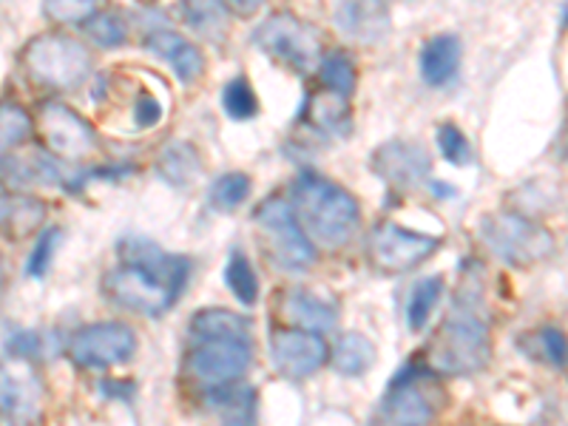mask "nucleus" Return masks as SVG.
I'll return each mask as SVG.
<instances>
[{"instance_id":"obj_37","label":"nucleus","mask_w":568,"mask_h":426,"mask_svg":"<svg viewBox=\"0 0 568 426\" xmlns=\"http://www.w3.org/2000/svg\"><path fill=\"white\" fill-rule=\"evenodd\" d=\"M131 116H134L136 129H151V125L160 123L162 103L151 94V91H140V98L134 100V111H131Z\"/></svg>"},{"instance_id":"obj_29","label":"nucleus","mask_w":568,"mask_h":426,"mask_svg":"<svg viewBox=\"0 0 568 426\" xmlns=\"http://www.w3.org/2000/svg\"><path fill=\"white\" fill-rule=\"evenodd\" d=\"M185 18L187 23L196 29L205 38L216 40L227 32V7L225 3H211V0H202V3H185Z\"/></svg>"},{"instance_id":"obj_17","label":"nucleus","mask_w":568,"mask_h":426,"mask_svg":"<svg viewBox=\"0 0 568 426\" xmlns=\"http://www.w3.org/2000/svg\"><path fill=\"white\" fill-rule=\"evenodd\" d=\"M145 45L176 71L182 83H194L205 71V54L200 52V45H194L185 34L174 32V29H154L145 38Z\"/></svg>"},{"instance_id":"obj_35","label":"nucleus","mask_w":568,"mask_h":426,"mask_svg":"<svg viewBox=\"0 0 568 426\" xmlns=\"http://www.w3.org/2000/svg\"><path fill=\"white\" fill-rule=\"evenodd\" d=\"M58 245H60V227H45V231L38 236V242H34V251L27 262L29 276L43 278L45 273H49L54 253H58Z\"/></svg>"},{"instance_id":"obj_7","label":"nucleus","mask_w":568,"mask_h":426,"mask_svg":"<svg viewBox=\"0 0 568 426\" xmlns=\"http://www.w3.org/2000/svg\"><path fill=\"white\" fill-rule=\"evenodd\" d=\"M253 222L258 227V240L276 265L287 267V271H307L316 262L313 242L307 240L296 213L282 196H267L253 213Z\"/></svg>"},{"instance_id":"obj_1","label":"nucleus","mask_w":568,"mask_h":426,"mask_svg":"<svg viewBox=\"0 0 568 426\" xmlns=\"http://www.w3.org/2000/svg\"><path fill=\"white\" fill-rule=\"evenodd\" d=\"M191 276L185 256L165 253L142 236H125L120 242V265L103 278L105 296L140 316H162L174 307Z\"/></svg>"},{"instance_id":"obj_3","label":"nucleus","mask_w":568,"mask_h":426,"mask_svg":"<svg viewBox=\"0 0 568 426\" xmlns=\"http://www.w3.org/2000/svg\"><path fill=\"white\" fill-rule=\"evenodd\" d=\"M466 291V287H464ZM491 347L486 322L475 313V298L458 296L453 316L446 318L424 349V364L438 375H471L489 367Z\"/></svg>"},{"instance_id":"obj_11","label":"nucleus","mask_w":568,"mask_h":426,"mask_svg":"<svg viewBox=\"0 0 568 426\" xmlns=\"http://www.w3.org/2000/svg\"><path fill=\"white\" fill-rule=\"evenodd\" d=\"M440 247L438 236H429V233H413L407 227H400L398 222H378V225L369 231V262H373L375 271L382 273H407L413 267H418L420 262L433 256Z\"/></svg>"},{"instance_id":"obj_28","label":"nucleus","mask_w":568,"mask_h":426,"mask_svg":"<svg viewBox=\"0 0 568 426\" xmlns=\"http://www.w3.org/2000/svg\"><path fill=\"white\" fill-rule=\"evenodd\" d=\"M524 342H531L524 344V347L529 349V355L537 358V362H546L551 367H562L568 362V342L560 329L540 327L535 333H529V336H524Z\"/></svg>"},{"instance_id":"obj_13","label":"nucleus","mask_w":568,"mask_h":426,"mask_svg":"<svg viewBox=\"0 0 568 426\" xmlns=\"http://www.w3.org/2000/svg\"><path fill=\"white\" fill-rule=\"evenodd\" d=\"M271 358L276 369L287 378H311L327 364L329 347L318 333L302 327H273L271 333Z\"/></svg>"},{"instance_id":"obj_20","label":"nucleus","mask_w":568,"mask_h":426,"mask_svg":"<svg viewBox=\"0 0 568 426\" xmlns=\"http://www.w3.org/2000/svg\"><path fill=\"white\" fill-rule=\"evenodd\" d=\"M191 336L196 342H253L251 318L225 307H205L191 318Z\"/></svg>"},{"instance_id":"obj_27","label":"nucleus","mask_w":568,"mask_h":426,"mask_svg":"<svg viewBox=\"0 0 568 426\" xmlns=\"http://www.w3.org/2000/svg\"><path fill=\"white\" fill-rule=\"evenodd\" d=\"M440 296H444V278L440 276H426L415 284L407 302L409 329L418 333V329L424 327L426 318H429V313L435 311V304H438Z\"/></svg>"},{"instance_id":"obj_24","label":"nucleus","mask_w":568,"mask_h":426,"mask_svg":"<svg viewBox=\"0 0 568 426\" xmlns=\"http://www.w3.org/2000/svg\"><path fill=\"white\" fill-rule=\"evenodd\" d=\"M225 282H227V287H231L233 296L240 298V302L245 304V307L256 304V298H258V276H256V271H253L251 258H247L242 251H233L231 256H227Z\"/></svg>"},{"instance_id":"obj_16","label":"nucleus","mask_w":568,"mask_h":426,"mask_svg":"<svg viewBox=\"0 0 568 426\" xmlns=\"http://www.w3.org/2000/svg\"><path fill=\"white\" fill-rule=\"evenodd\" d=\"M333 23L353 43L373 45L387 40L393 18H389L387 3H367V0H362V3H342V7H336Z\"/></svg>"},{"instance_id":"obj_32","label":"nucleus","mask_w":568,"mask_h":426,"mask_svg":"<svg viewBox=\"0 0 568 426\" xmlns=\"http://www.w3.org/2000/svg\"><path fill=\"white\" fill-rule=\"evenodd\" d=\"M85 34L103 49H114V45L125 43L129 38V29H125V20L116 12H98L91 20L83 23Z\"/></svg>"},{"instance_id":"obj_5","label":"nucleus","mask_w":568,"mask_h":426,"mask_svg":"<svg viewBox=\"0 0 568 426\" xmlns=\"http://www.w3.org/2000/svg\"><path fill=\"white\" fill-rule=\"evenodd\" d=\"M480 242L491 256L511 267H529L555 251L551 233L517 211H497L480 220Z\"/></svg>"},{"instance_id":"obj_8","label":"nucleus","mask_w":568,"mask_h":426,"mask_svg":"<svg viewBox=\"0 0 568 426\" xmlns=\"http://www.w3.org/2000/svg\"><path fill=\"white\" fill-rule=\"evenodd\" d=\"M34 131L54 160L85 162L100 151L98 131L91 129L89 120L58 100L40 105Z\"/></svg>"},{"instance_id":"obj_30","label":"nucleus","mask_w":568,"mask_h":426,"mask_svg":"<svg viewBox=\"0 0 568 426\" xmlns=\"http://www.w3.org/2000/svg\"><path fill=\"white\" fill-rule=\"evenodd\" d=\"M34 131L32 114L20 103L7 100L0 109V136H3V151L18 149L20 142H27L29 134Z\"/></svg>"},{"instance_id":"obj_25","label":"nucleus","mask_w":568,"mask_h":426,"mask_svg":"<svg viewBox=\"0 0 568 426\" xmlns=\"http://www.w3.org/2000/svg\"><path fill=\"white\" fill-rule=\"evenodd\" d=\"M251 191H253L251 176L242 174V171H227V174H222L220 180L211 185V191H207V202H211L216 211H225V213L236 211V207L251 196Z\"/></svg>"},{"instance_id":"obj_21","label":"nucleus","mask_w":568,"mask_h":426,"mask_svg":"<svg viewBox=\"0 0 568 426\" xmlns=\"http://www.w3.org/2000/svg\"><path fill=\"white\" fill-rule=\"evenodd\" d=\"M375 358H378V353H375L373 338L355 333V329L338 336L333 344V353H329V362L342 375H364L373 367Z\"/></svg>"},{"instance_id":"obj_9","label":"nucleus","mask_w":568,"mask_h":426,"mask_svg":"<svg viewBox=\"0 0 568 426\" xmlns=\"http://www.w3.org/2000/svg\"><path fill=\"white\" fill-rule=\"evenodd\" d=\"M438 404L440 398L435 393V384L407 364L389 393L384 395L373 426H429L438 413Z\"/></svg>"},{"instance_id":"obj_15","label":"nucleus","mask_w":568,"mask_h":426,"mask_svg":"<svg viewBox=\"0 0 568 426\" xmlns=\"http://www.w3.org/2000/svg\"><path fill=\"white\" fill-rule=\"evenodd\" d=\"M40 378L32 369L9 364L3 369V413L12 426H34V418L43 413V393Z\"/></svg>"},{"instance_id":"obj_18","label":"nucleus","mask_w":568,"mask_h":426,"mask_svg":"<svg viewBox=\"0 0 568 426\" xmlns=\"http://www.w3.org/2000/svg\"><path fill=\"white\" fill-rule=\"evenodd\" d=\"M282 316L291 322V327L302 329H327L336 324L338 307L327 298L316 296V293L304 291V287H293V291L282 293Z\"/></svg>"},{"instance_id":"obj_23","label":"nucleus","mask_w":568,"mask_h":426,"mask_svg":"<svg viewBox=\"0 0 568 426\" xmlns=\"http://www.w3.org/2000/svg\"><path fill=\"white\" fill-rule=\"evenodd\" d=\"M45 220V205L34 196H3V231L9 240H23Z\"/></svg>"},{"instance_id":"obj_10","label":"nucleus","mask_w":568,"mask_h":426,"mask_svg":"<svg viewBox=\"0 0 568 426\" xmlns=\"http://www.w3.org/2000/svg\"><path fill=\"white\" fill-rule=\"evenodd\" d=\"M253 349L245 342H196L185 355V375L202 389H225L247 373Z\"/></svg>"},{"instance_id":"obj_6","label":"nucleus","mask_w":568,"mask_h":426,"mask_svg":"<svg viewBox=\"0 0 568 426\" xmlns=\"http://www.w3.org/2000/svg\"><path fill=\"white\" fill-rule=\"evenodd\" d=\"M253 43L293 69L296 74H311L318 71L324 60L322 34L298 18L296 12H273L262 20V27L253 32Z\"/></svg>"},{"instance_id":"obj_33","label":"nucleus","mask_w":568,"mask_h":426,"mask_svg":"<svg viewBox=\"0 0 568 426\" xmlns=\"http://www.w3.org/2000/svg\"><path fill=\"white\" fill-rule=\"evenodd\" d=\"M311 116H313V123L322 125L324 131H338L344 123H347V116H349L347 100L333 94V91H324V94H318V98L311 103Z\"/></svg>"},{"instance_id":"obj_38","label":"nucleus","mask_w":568,"mask_h":426,"mask_svg":"<svg viewBox=\"0 0 568 426\" xmlns=\"http://www.w3.org/2000/svg\"><path fill=\"white\" fill-rule=\"evenodd\" d=\"M562 23H566V27H568V7L562 9Z\"/></svg>"},{"instance_id":"obj_4","label":"nucleus","mask_w":568,"mask_h":426,"mask_svg":"<svg viewBox=\"0 0 568 426\" xmlns=\"http://www.w3.org/2000/svg\"><path fill=\"white\" fill-rule=\"evenodd\" d=\"M20 63L34 83L52 91L78 89L94 69L89 49L78 38L63 32H43L29 40Z\"/></svg>"},{"instance_id":"obj_36","label":"nucleus","mask_w":568,"mask_h":426,"mask_svg":"<svg viewBox=\"0 0 568 426\" xmlns=\"http://www.w3.org/2000/svg\"><path fill=\"white\" fill-rule=\"evenodd\" d=\"M45 18L58 23V27H83L85 20H91L100 12L91 0L83 3H74V0H65V3H45Z\"/></svg>"},{"instance_id":"obj_39","label":"nucleus","mask_w":568,"mask_h":426,"mask_svg":"<svg viewBox=\"0 0 568 426\" xmlns=\"http://www.w3.org/2000/svg\"><path fill=\"white\" fill-rule=\"evenodd\" d=\"M231 426H240V424H231Z\"/></svg>"},{"instance_id":"obj_2","label":"nucleus","mask_w":568,"mask_h":426,"mask_svg":"<svg viewBox=\"0 0 568 426\" xmlns=\"http://www.w3.org/2000/svg\"><path fill=\"white\" fill-rule=\"evenodd\" d=\"M293 213L307 240L322 251H342L362 225V211L349 191L338 182L304 171L293 182Z\"/></svg>"},{"instance_id":"obj_26","label":"nucleus","mask_w":568,"mask_h":426,"mask_svg":"<svg viewBox=\"0 0 568 426\" xmlns=\"http://www.w3.org/2000/svg\"><path fill=\"white\" fill-rule=\"evenodd\" d=\"M318 78L322 85L338 98L347 100L355 89V65L347 52H327L324 54L322 65H318Z\"/></svg>"},{"instance_id":"obj_14","label":"nucleus","mask_w":568,"mask_h":426,"mask_svg":"<svg viewBox=\"0 0 568 426\" xmlns=\"http://www.w3.org/2000/svg\"><path fill=\"white\" fill-rule=\"evenodd\" d=\"M369 165L395 191H413L420 187L433 171V160L420 145L407 140H389L382 149H375Z\"/></svg>"},{"instance_id":"obj_31","label":"nucleus","mask_w":568,"mask_h":426,"mask_svg":"<svg viewBox=\"0 0 568 426\" xmlns=\"http://www.w3.org/2000/svg\"><path fill=\"white\" fill-rule=\"evenodd\" d=\"M222 109L227 111L231 120H253L258 114V100H256V91L251 89L245 78H233L231 83L222 89Z\"/></svg>"},{"instance_id":"obj_22","label":"nucleus","mask_w":568,"mask_h":426,"mask_svg":"<svg viewBox=\"0 0 568 426\" xmlns=\"http://www.w3.org/2000/svg\"><path fill=\"white\" fill-rule=\"evenodd\" d=\"M156 171H160L171 185L185 187L194 180H200L202 174V162L200 154H196L194 145H187L182 140H171L165 149L156 156Z\"/></svg>"},{"instance_id":"obj_19","label":"nucleus","mask_w":568,"mask_h":426,"mask_svg":"<svg viewBox=\"0 0 568 426\" xmlns=\"http://www.w3.org/2000/svg\"><path fill=\"white\" fill-rule=\"evenodd\" d=\"M464 45L455 34H435L420 45L418 69L429 85H446L458 74Z\"/></svg>"},{"instance_id":"obj_12","label":"nucleus","mask_w":568,"mask_h":426,"mask_svg":"<svg viewBox=\"0 0 568 426\" xmlns=\"http://www.w3.org/2000/svg\"><path fill=\"white\" fill-rule=\"evenodd\" d=\"M136 353V333L123 322H98L78 329L69 342V358L85 369H109Z\"/></svg>"},{"instance_id":"obj_34","label":"nucleus","mask_w":568,"mask_h":426,"mask_svg":"<svg viewBox=\"0 0 568 426\" xmlns=\"http://www.w3.org/2000/svg\"><path fill=\"white\" fill-rule=\"evenodd\" d=\"M438 149L444 154V160L455 169H464L471 162V145L469 136L458 129L455 123H444L438 125Z\"/></svg>"}]
</instances>
